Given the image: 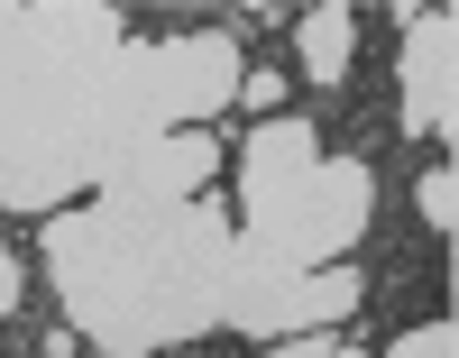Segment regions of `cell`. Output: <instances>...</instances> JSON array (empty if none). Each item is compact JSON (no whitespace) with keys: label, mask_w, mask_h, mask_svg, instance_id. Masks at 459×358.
I'll use <instances>...</instances> for the list:
<instances>
[{"label":"cell","mask_w":459,"mask_h":358,"mask_svg":"<svg viewBox=\"0 0 459 358\" xmlns=\"http://www.w3.org/2000/svg\"><path fill=\"white\" fill-rule=\"evenodd\" d=\"M404 19V129L450 147V110H459V10H395Z\"/></svg>","instance_id":"6da1fadb"},{"label":"cell","mask_w":459,"mask_h":358,"mask_svg":"<svg viewBox=\"0 0 459 358\" xmlns=\"http://www.w3.org/2000/svg\"><path fill=\"white\" fill-rule=\"evenodd\" d=\"M294 56H303V83L340 92L359 65V10H303L294 19Z\"/></svg>","instance_id":"7a4b0ae2"},{"label":"cell","mask_w":459,"mask_h":358,"mask_svg":"<svg viewBox=\"0 0 459 358\" xmlns=\"http://www.w3.org/2000/svg\"><path fill=\"white\" fill-rule=\"evenodd\" d=\"M413 221H423L441 249H450V230H459V175H450V147L432 156L423 175H413Z\"/></svg>","instance_id":"3957f363"},{"label":"cell","mask_w":459,"mask_h":358,"mask_svg":"<svg viewBox=\"0 0 459 358\" xmlns=\"http://www.w3.org/2000/svg\"><path fill=\"white\" fill-rule=\"evenodd\" d=\"M450 349H459V331H450V312H441V322H413L386 358H450Z\"/></svg>","instance_id":"277c9868"},{"label":"cell","mask_w":459,"mask_h":358,"mask_svg":"<svg viewBox=\"0 0 459 358\" xmlns=\"http://www.w3.org/2000/svg\"><path fill=\"white\" fill-rule=\"evenodd\" d=\"M239 101H248V110H276V101H285V74H276V65L239 74Z\"/></svg>","instance_id":"5b68a950"},{"label":"cell","mask_w":459,"mask_h":358,"mask_svg":"<svg viewBox=\"0 0 459 358\" xmlns=\"http://www.w3.org/2000/svg\"><path fill=\"white\" fill-rule=\"evenodd\" d=\"M10 312H19V258L0 249V322H10Z\"/></svg>","instance_id":"8992f818"},{"label":"cell","mask_w":459,"mask_h":358,"mask_svg":"<svg viewBox=\"0 0 459 358\" xmlns=\"http://www.w3.org/2000/svg\"><path fill=\"white\" fill-rule=\"evenodd\" d=\"M276 358H350V349H331V340H294V349H276Z\"/></svg>","instance_id":"52a82bcc"}]
</instances>
